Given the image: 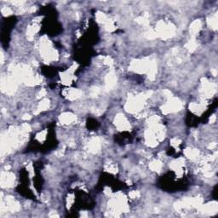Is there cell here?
Returning <instances> with one entry per match:
<instances>
[{"label": "cell", "mask_w": 218, "mask_h": 218, "mask_svg": "<svg viewBox=\"0 0 218 218\" xmlns=\"http://www.w3.org/2000/svg\"><path fill=\"white\" fill-rule=\"evenodd\" d=\"M182 107L181 102L177 99H173L171 101H169L164 107H163V112L165 113H171V112H176L179 110Z\"/></svg>", "instance_id": "1"}, {"label": "cell", "mask_w": 218, "mask_h": 218, "mask_svg": "<svg viewBox=\"0 0 218 218\" xmlns=\"http://www.w3.org/2000/svg\"><path fill=\"white\" fill-rule=\"evenodd\" d=\"M116 124H117L118 127L121 130H127L130 127V125H129L127 120L125 119V118L124 117V115H119L116 118Z\"/></svg>", "instance_id": "2"}, {"label": "cell", "mask_w": 218, "mask_h": 218, "mask_svg": "<svg viewBox=\"0 0 218 218\" xmlns=\"http://www.w3.org/2000/svg\"><path fill=\"white\" fill-rule=\"evenodd\" d=\"M106 83H107V88H112L113 86L115 85L116 84V77L113 73H110L107 76L106 78Z\"/></svg>", "instance_id": "3"}, {"label": "cell", "mask_w": 218, "mask_h": 218, "mask_svg": "<svg viewBox=\"0 0 218 218\" xmlns=\"http://www.w3.org/2000/svg\"><path fill=\"white\" fill-rule=\"evenodd\" d=\"M74 119H75V117L71 113H64L61 117V120L65 124H69V123L72 122Z\"/></svg>", "instance_id": "4"}, {"label": "cell", "mask_w": 218, "mask_h": 218, "mask_svg": "<svg viewBox=\"0 0 218 218\" xmlns=\"http://www.w3.org/2000/svg\"><path fill=\"white\" fill-rule=\"evenodd\" d=\"M89 148H90V151H91V152H96L100 148L99 141L97 139H93L89 145Z\"/></svg>", "instance_id": "5"}, {"label": "cell", "mask_w": 218, "mask_h": 218, "mask_svg": "<svg viewBox=\"0 0 218 218\" xmlns=\"http://www.w3.org/2000/svg\"><path fill=\"white\" fill-rule=\"evenodd\" d=\"M200 28V20H196V21H194V22L192 24L191 28H190V31H191L192 33L194 35V34H196V33L199 32Z\"/></svg>", "instance_id": "6"}, {"label": "cell", "mask_w": 218, "mask_h": 218, "mask_svg": "<svg viewBox=\"0 0 218 218\" xmlns=\"http://www.w3.org/2000/svg\"><path fill=\"white\" fill-rule=\"evenodd\" d=\"M81 95V92L78 90H72L68 92V98L69 99H76L79 97Z\"/></svg>", "instance_id": "7"}, {"label": "cell", "mask_w": 218, "mask_h": 218, "mask_svg": "<svg viewBox=\"0 0 218 218\" xmlns=\"http://www.w3.org/2000/svg\"><path fill=\"white\" fill-rule=\"evenodd\" d=\"M150 167H151V169H152V170H153V171H159V170L161 169L162 165H161L159 162L155 161V162H153V163L151 164Z\"/></svg>", "instance_id": "8"}, {"label": "cell", "mask_w": 218, "mask_h": 218, "mask_svg": "<svg viewBox=\"0 0 218 218\" xmlns=\"http://www.w3.org/2000/svg\"><path fill=\"white\" fill-rule=\"evenodd\" d=\"M196 43L194 41V40H192V41H189L188 42V43L187 44V48L190 50V51H193V50H194L195 49H196Z\"/></svg>", "instance_id": "9"}, {"label": "cell", "mask_w": 218, "mask_h": 218, "mask_svg": "<svg viewBox=\"0 0 218 218\" xmlns=\"http://www.w3.org/2000/svg\"><path fill=\"white\" fill-rule=\"evenodd\" d=\"M48 106H49V101L44 100V101H43L40 103V105H39V110H44V109H46V108L48 107Z\"/></svg>", "instance_id": "10"}, {"label": "cell", "mask_w": 218, "mask_h": 218, "mask_svg": "<svg viewBox=\"0 0 218 218\" xmlns=\"http://www.w3.org/2000/svg\"><path fill=\"white\" fill-rule=\"evenodd\" d=\"M138 195H139V193H138V192H136V191H133V192H131V193L130 194V196L132 199L136 198Z\"/></svg>", "instance_id": "11"}]
</instances>
